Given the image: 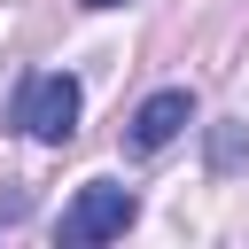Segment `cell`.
Instances as JSON below:
<instances>
[{
	"instance_id": "cell-2",
	"label": "cell",
	"mask_w": 249,
	"mask_h": 249,
	"mask_svg": "<svg viewBox=\"0 0 249 249\" xmlns=\"http://www.w3.org/2000/svg\"><path fill=\"white\" fill-rule=\"evenodd\" d=\"M132 218H140V195H132V187H117V179H86L78 202L62 210V241H117Z\"/></svg>"
},
{
	"instance_id": "cell-3",
	"label": "cell",
	"mask_w": 249,
	"mask_h": 249,
	"mask_svg": "<svg viewBox=\"0 0 249 249\" xmlns=\"http://www.w3.org/2000/svg\"><path fill=\"white\" fill-rule=\"evenodd\" d=\"M187 124H195V93H187V86H163V93H148V101L132 109V132H124V140H132L140 156H156V148H171Z\"/></svg>"
},
{
	"instance_id": "cell-5",
	"label": "cell",
	"mask_w": 249,
	"mask_h": 249,
	"mask_svg": "<svg viewBox=\"0 0 249 249\" xmlns=\"http://www.w3.org/2000/svg\"><path fill=\"white\" fill-rule=\"evenodd\" d=\"M78 8H124V0H78Z\"/></svg>"
},
{
	"instance_id": "cell-1",
	"label": "cell",
	"mask_w": 249,
	"mask_h": 249,
	"mask_svg": "<svg viewBox=\"0 0 249 249\" xmlns=\"http://www.w3.org/2000/svg\"><path fill=\"white\" fill-rule=\"evenodd\" d=\"M78 109H86V93H78L70 70H39V78L16 93V124H23L31 140H47V148H62V140L78 132Z\"/></svg>"
},
{
	"instance_id": "cell-4",
	"label": "cell",
	"mask_w": 249,
	"mask_h": 249,
	"mask_svg": "<svg viewBox=\"0 0 249 249\" xmlns=\"http://www.w3.org/2000/svg\"><path fill=\"white\" fill-rule=\"evenodd\" d=\"M210 156H218V171H226V163H241V132H233V124H226V132H218V148H210Z\"/></svg>"
}]
</instances>
